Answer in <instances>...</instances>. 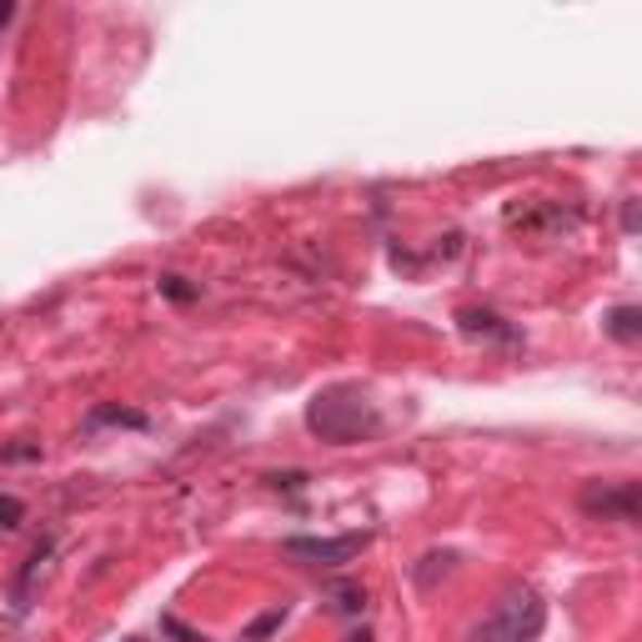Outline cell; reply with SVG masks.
Wrapping results in <instances>:
<instances>
[{
	"instance_id": "cell-11",
	"label": "cell",
	"mask_w": 642,
	"mask_h": 642,
	"mask_svg": "<svg viewBox=\"0 0 642 642\" xmlns=\"http://www.w3.org/2000/svg\"><path fill=\"white\" fill-rule=\"evenodd\" d=\"M161 291H166L171 302H191L197 287H186V276H161Z\"/></svg>"
},
{
	"instance_id": "cell-1",
	"label": "cell",
	"mask_w": 642,
	"mask_h": 642,
	"mask_svg": "<svg viewBox=\"0 0 642 642\" xmlns=\"http://www.w3.org/2000/svg\"><path fill=\"white\" fill-rule=\"evenodd\" d=\"M306 427H312V437H322L331 446H356L381 432V417H377V402L362 387L337 381V387H322L306 402Z\"/></svg>"
},
{
	"instance_id": "cell-9",
	"label": "cell",
	"mask_w": 642,
	"mask_h": 642,
	"mask_svg": "<svg viewBox=\"0 0 642 642\" xmlns=\"http://www.w3.org/2000/svg\"><path fill=\"white\" fill-rule=\"evenodd\" d=\"M331 603H337V613H362V607H367V592L352 588V582H341V588H331Z\"/></svg>"
},
{
	"instance_id": "cell-7",
	"label": "cell",
	"mask_w": 642,
	"mask_h": 642,
	"mask_svg": "<svg viewBox=\"0 0 642 642\" xmlns=\"http://www.w3.org/2000/svg\"><path fill=\"white\" fill-rule=\"evenodd\" d=\"M603 327H607V337H617V341H628V347H632V341H638L642 337V306H613V312H607L603 316Z\"/></svg>"
},
{
	"instance_id": "cell-16",
	"label": "cell",
	"mask_w": 642,
	"mask_h": 642,
	"mask_svg": "<svg viewBox=\"0 0 642 642\" xmlns=\"http://www.w3.org/2000/svg\"><path fill=\"white\" fill-rule=\"evenodd\" d=\"M347 642H372V638H367V632H352V638H347Z\"/></svg>"
},
{
	"instance_id": "cell-8",
	"label": "cell",
	"mask_w": 642,
	"mask_h": 642,
	"mask_svg": "<svg viewBox=\"0 0 642 642\" xmlns=\"http://www.w3.org/2000/svg\"><path fill=\"white\" fill-rule=\"evenodd\" d=\"M105 421H116V427H136V432H146V427H151L141 412H126V406H96L91 427H105Z\"/></svg>"
},
{
	"instance_id": "cell-3",
	"label": "cell",
	"mask_w": 642,
	"mask_h": 642,
	"mask_svg": "<svg viewBox=\"0 0 642 642\" xmlns=\"http://www.w3.org/2000/svg\"><path fill=\"white\" fill-rule=\"evenodd\" d=\"M372 547V532H341V538H287L281 552L306 567H347Z\"/></svg>"
},
{
	"instance_id": "cell-17",
	"label": "cell",
	"mask_w": 642,
	"mask_h": 642,
	"mask_svg": "<svg viewBox=\"0 0 642 642\" xmlns=\"http://www.w3.org/2000/svg\"><path fill=\"white\" fill-rule=\"evenodd\" d=\"M126 642H146V638H126Z\"/></svg>"
},
{
	"instance_id": "cell-12",
	"label": "cell",
	"mask_w": 642,
	"mask_h": 642,
	"mask_svg": "<svg viewBox=\"0 0 642 642\" xmlns=\"http://www.w3.org/2000/svg\"><path fill=\"white\" fill-rule=\"evenodd\" d=\"M281 617H287V613H281V607H276V613H266V617H256V622H251V632H247V638H266V632H272V628H281Z\"/></svg>"
},
{
	"instance_id": "cell-2",
	"label": "cell",
	"mask_w": 642,
	"mask_h": 642,
	"mask_svg": "<svg viewBox=\"0 0 642 642\" xmlns=\"http://www.w3.org/2000/svg\"><path fill=\"white\" fill-rule=\"evenodd\" d=\"M542 628H547V603H542L532 588H512L492 617H482L467 642H538Z\"/></svg>"
},
{
	"instance_id": "cell-14",
	"label": "cell",
	"mask_w": 642,
	"mask_h": 642,
	"mask_svg": "<svg viewBox=\"0 0 642 642\" xmlns=\"http://www.w3.org/2000/svg\"><path fill=\"white\" fill-rule=\"evenodd\" d=\"M622 226H628V231H638V206H632V201L622 206Z\"/></svg>"
},
{
	"instance_id": "cell-4",
	"label": "cell",
	"mask_w": 642,
	"mask_h": 642,
	"mask_svg": "<svg viewBox=\"0 0 642 642\" xmlns=\"http://www.w3.org/2000/svg\"><path fill=\"white\" fill-rule=\"evenodd\" d=\"M577 507L588 517H603V523H638L642 498H638V482H588L577 492Z\"/></svg>"
},
{
	"instance_id": "cell-10",
	"label": "cell",
	"mask_w": 642,
	"mask_h": 642,
	"mask_svg": "<svg viewBox=\"0 0 642 642\" xmlns=\"http://www.w3.org/2000/svg\"><path fill=\"white\" fill-rule=\"evenodd\" d=\"M21 523H26V502L0 492V527H21Z\"/></svg>"
},
{
	"instance_id": "cell-15",
	"label": "cell",
	"mask_w": 642,
	"mask_h": 642,
	"mask_svg": "<svg viewBox=\"0 0 642 642\" xmlns=\"http://www.w3.org/2000/svg\"><path fill=\"white\" fill-rule=\"evenodd\" d=\"M15 15V5H0V26H5V21H11Z\"/></svg>"
},
{
	"instance_id": "cell-6",
	"label": "cell",
	"mask_w": 642,
	"mask_h": 642,
	"mask_svg": "<svg viewBox=\"0 0 642 642\" xmlns=\"http://www.w3.org/2000/svg\"><path fill=\"white\" fill-rule=\"evenodd\" d=\"M51 552H55V542H51V538H46V542H36V552H30V557H26V567H21V577H15V597H11V603H15V617H21V613L30 607V588H36V577L46 572V563H51Z\"/></svg>"
},
{
	"instance_id": "cell-5",
	"label": "cell",
	"mask_w": 642,
	"mask_h": 642,
	"mask_svg": "<svg viewBox=\"0 0 642 642\" xmlns=\"http://www.w3.org/2000/svg\"><path fill=\"white\" fill-rule=\"evenodd\" d=\"M462 331L477 341H502V347H517V327H507L498 312H477V306H467V312H457Z\"/></svg>"
},
{
	"instance_id": "cell-13",
	"label": "cell",
	"mask_w": 642,
	"mask_h": 642,
	"mask_svg": "<svg viewBox=\"0 0 642 642\" xmlns=\"http://www.w3.org/2000/svg\"><path fill=\"white\" fill-rule=\"evenodd\" d=\"M161 628H166V632H176V638H181V642H206V638H201V632L181 628V622H176V617H161Z\"/></svg>"
}]
</instances>
